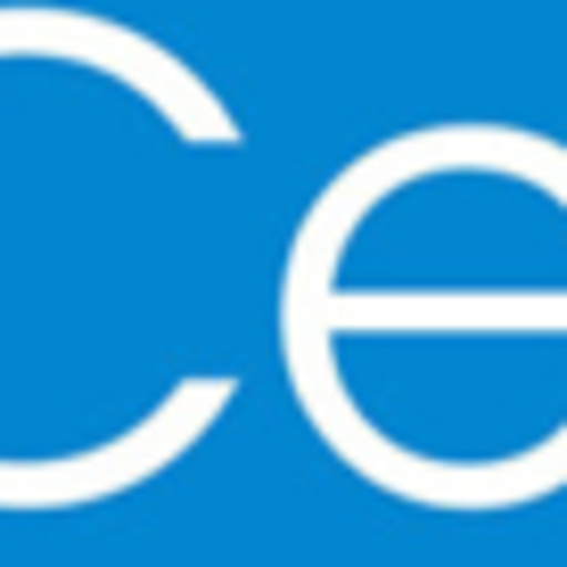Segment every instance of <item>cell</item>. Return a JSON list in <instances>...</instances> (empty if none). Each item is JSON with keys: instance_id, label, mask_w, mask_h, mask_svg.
I'll return each mask as SVG.
<instances>
[]
</instances>
